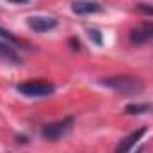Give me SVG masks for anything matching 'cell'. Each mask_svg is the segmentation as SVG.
I'll list each match as a JSON object with an SVG mask.
<instances>
[{
    "label": "cell",
    "instance_id": "8992f818",
    "mask_svg": "<svg viewBox=\"0 0 153 153\" xmlns=\"http://www.w3.org/2000/svg\"><path fill=\"white\" fill-rule=\"evenodd\" d=\"M144 134H146V128H144V126H141V128H137L135 132L128 134V135H126V137L117 144V146H116V152L114 153H128L134 146H135V144H137V141H139Z\"/></svg>",
    "mask_w": 153,
    "mask_h": 153
},
{
    "label": "cell",
    "instance_id": "5b68a950",
    "mask_svg": "<svg viewBox=\"0 0 153 153\" xmlns=\"http://www.w3.org/2000/svg\"><path fill=\"white\" fill-rule=\"evenodd\" d=\"M27 25L36 32H48L57 27V20L48 18V16H30L27 20Z\"/></svg>",
    "mask_w": 153,
    "mask_h": 153
},
{
    "label": "cell",
    "instance_id": "ba28073f",
    "mask_svg": "<svg viewBox=\"0 0 153 153\" xmlns=\"http://www.w3.org/2000/svg\"><path fill=\"white\" fill-rule=\"evenodd\" d=\"M0 57H4V59H7V61H13V62H20V57L13 52V48H11L9 45L2 43V41H0Z\"/></svg>",
    "mask_w": 153,
    "mask_h": 153
},
{
    "label": "cell",
    "instance_id": "30bf717a",
    "mask_svg": "<svg viewBox=\"0 0 153 153\" xmlns=\"http://www.w3.org/2000/svg\"><path fill=\"white\" fill-rule=\"evenodd\" d=\"M0 38H2V39H7V41H11V43H14V45H20V43H22L18 38H14V36H13L7 29H2V27H0Z\"/></svg>",
    "mask_w": 153,
    "mask_h": 153
},
{
    "label": "cell",
    "instance_id": "277c9868",
    "mask_svg": "<svg viewBox=\"0 0 153 153\" xmlns=\"http://www.w3.org/2000/svg\"><path fill=\"white\" fill-rule=\"evenodd\" d=\"M130 41L134 45H144V43H150L153 41V23H143L141 27H135L130 30Z\"/></svg>",
    "mask_w": 153,
    "mask_h": 153
},
{
    "label": "cell",
    "instance_id": "4fadbf2b",
    "mask_svg": "<svg viewBox=\"0 0 153 153\" xmlns=\"http://www.w3.org/2000/svg\"><path fill=\"white\" fill-rule=\"evenodd\" d=\"M70 46H73V50H78V48H80V43H78V39H76V38H71V39H70Z\"/></svg>",
    "mask_w": 153,
    "mask_h": 153
},
{
    "label": "cell",
    "instance_id": "52a82bcc",
    "mask_svg": "<svg viewBox=\"0 0 153 153\" xmlns=\"http://www.w3.org/2000/svg\"><path fill=\"white\" fill-rule=\"evenodd\" d=\"M71 9L76 14H93V13H100L103 11V7L96 2H89V0H75L71 4Z\"/></svg>",
    "mask_w": 153,
    "mask_h": 153
},
{
    "label": "cell",
    "instance_id": "3957f363",
    "mask_svg": "<svg viewBox=\"0 0 153 153\" xmlns=\"http://www.w3.org/2000/svg\"><path fill=\"white\" fill-rule=\"evenodd\" d=\"M71 126H73V117H66L62 121H55V123L45 125L43 130H41V134L48 141H59V139H62L64 135L70 134Z\"/></svg>",
    "mask_w": 153,
    "mask_h": 153
},
{
    "label": "cell",
    "instance_id": "7a4b0ae2",
    "mask_svg": "<svg viewBox=\"0 0 153 153\" xmlns=\"http://www.w3.org/2000/svg\"><path fill=\"white\" fill-rule=\"evenodd\" d=\"M16 91L23 96L39 98V96H50L55 91V85L46 80H27L16 85Z\"/></svg>",
    "mask_w": 153,
    "mask_h": 153
},
{
    "label": "cell",
    "instance_id": "7c38bea8",
    "mask_svg": "<svg viewBox=\"0 0 153 153\" xmlns=\"http://www.w3.org/2000/svg\"><path fill=\"white\" fill-rule=\"evenodd\" d=\"M137 9H139L141 13H144V14L153 16V5H148V4H139V5H137Z\"/></svg>",
    "mask_w": 153,
    "mask_h": 153
},
{
    "label": "cell",
    "instance_id": "5bb4252c",
    "mask_svg": "<svg viewBox=\"0 0 153 153\" xmlns=\"http://www.w3.org/2000/svg\"><path fill=\"white\" fill-rule=\"evenodd\" d=\"M7 2H11V4H27L29 0H7Z\"/></svg>",
    "mask_w": 153,
    "mask_h": 153
},
{
    "label": "cell",
    "instance_id": "9c48e42d",
    "mask_svg": "<svg viewBox=\"0 0 153 153\" xmlns=\"http://www.w3.org/2000/svg\"><path fill=\"white\" fill-rule=\"evenodd\" d=\"M152 107L146 105V103H130L125 107V112L126 114H143V112H148Z\"/></svg>",
    "mask_w": 153,
    "mask_h": 153
},
{
    "label": "cell",
    "instance_id": "6da1fadb",
    "mask_svg": "<svg viewBox=\"0 0 153 153\" xmlns=\"http://www.w3.org/2000/svg\"><path fill=\"white\" fill-rule=\"evenodd\" d=\"M102 85L112 89L119 94H139L143 89H144V84L141 78L137 76H130V75H114V76H109V78H103L100 80Z\"/></svg>",
    "mask_w": 153,
    "mask_h": 153
},
{
    "label": "cell",
    "instance_id": "8fae6325",
    "mask_svg": "<svg viewBox=\"0 0 153 153\" xmlns=\"http://www.w3.org/2000/svg\"><path fill=\"white\" fill-rule=\"evenodd\" d=\"M87 34H89V38L93 39L96 45H102V34H100V30H96V29H89Z\"/></svg>",
    "mask_w": 153,
    "mask_h": 153
}]
</instances>
